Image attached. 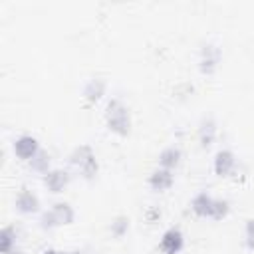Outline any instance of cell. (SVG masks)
Returning <instances> with one entry per match:
<instances>
[{
  "mask_svg": "<svg viewBox=\"0 0 254 254\" xmlns=\"http://www.w3.org/2000/svg\"><path fill=\"white\" fill-rule=\"evenodd\" d=\"M28 163H30V169H32V171H36V173H40V175H46V173L50 171L52 159H50V153H48V151L40 149V151L34 155V159H30Z\"/></svg>",
  "mask_w": 254,
  "mask_h": 254,
  "instance_id": "9a60e30c",
  "label": "cell"
},
{
  "mask_svg": "<svg viewBox=\"0 0 254 254\" xmlns=\"http://www.w3.org/2000/svg\"><path fill=\"white\" fill-rule=\"evenodd\" d=\"M212 206H214V196H210L204 190L196 192L190 200V210L200 218H210L212 216Z\"/></svg>",
  "mask_w": 254,
  "mask_h": 254,
  "instance_id": "ba28073f",
  "label": "cell"
},
{
  "mask_svg": "<svg viewBox=\"0 0 254 254\" xmlns=\"http://www.w3.org/2000/svg\"><path fill=\"white\" fill-rule=\"evenodd\" d=\"M196 135H198V143L202 147H210L216 139V121L212 117H202L198 123Z\"/></svg>",
  "mask_w": 254,
  "mask_h": 254,
  "instance_id": "8fae6325",
  "label": "cell"
},
{
  "mask_svg": "<svg viewBox=\"0 0 254 254\" xmlns=\"http://www.w3.org/2000/svg\"><path fill=\"white\" fill-rule=\"evenodd\" d=\"M8 254H26V252H24L22 248H18V246H16V248H12V250H10Z\"/></svg>",
  "mask_w": 254,
  "mask_h": 254,
  "instance_id": "7402d4cb",
  "label": "cell"
},
{
  "mask_svg": "<svg viewBox=\"0 0 254 254\" xmlns=\"http://www.w3.org/2000/svg\"><path fill=\"white\" fill-rule=\"evenodd\" d=\"M244 242L250 250H254V218H248L244 224Z\"/></svg>",
  "mask_w": 254,
  "mask_h": 254,
  "instance_id": "ffe728a7",
  "label": "cell"
},
{
  "mask_svg": "<svg viewBox=\"0 0 254 254\" xmlns=\"http://www.w3.org/2000/svg\"><path fill=\"white\" fill-rule=\"evenodd\" d=\"M12 248H16V230L14 226H4L0 230V250L2 254H8Z\"/></svg>",
  "mask_w": 254,
  "mask_h": 254,
  "instance_id": "2e32d148",
  "label": "cell"
},
{
  "mask_svg": "<svg viewBox=\"0 0 254 254\" xmlns=\"http://www.w3.org/2000/svg\"><path fill=\"white\" fill-rule=\"evenodd\" d=\"M109 230H111V234H113L115 238H121V236L129 230V218H127V216H123V214L115 216V218H113V222L109 224Z\"/></svg>",
  "mask_w": 254,
  "mask_h": 254,
  "instance_id": "e0dca14e",
  "label": "cell"
},
{
  "mask_svg": "<svg viewBox=\"0 0 254 254\" xmlns=\"http://www.w3.org/2000/svg\"><path fill=\"white\" fill-rule=\"evenodd\" d=\"M230 212V202L226 198H214V206H212V220H222L226 218Z\"/></svg>",
  "mask_w": 254,
  "mask_h": 254,
  "instance_id": "ac0fdd59",
  "label": "cell"
},
{
  "mask_svg": "<svg viewBox=\"0 0 254 254\" xmlns=\"http://www.w3.org/2000/svg\"><path fill=\"white\" fill-rule=\"evenodd\" d=\"M50 210L56 214V218H58L60 226H62V224H71V222H73V218H75V212H73L71 204H69V202H64V200L54 202Z\"/></svg>",
  "mask_w": 254,
  "mask_h": 254,
  "instance_id": "5bb4252c",
  "label": "cell"
},
{
  "mask_svg": "<svg viewBox=\"0 0 254 254\" xmlns=\"http://www.w3.org/2000/svg\"><path fill=\"white\" fill-rule=\"evenodd\" d=\"M16 210L22 214H34L40 210V198L34 190H30L28 187H22L16 194Z\"/></svg>",
  "mask_w": 254,
  "mask_h": 254,
  "instance_id": "5b68a950",
  "label": "cell"
},
{
  "mask_svg": "<svg viewBox=\"0 0 254 254\" xmlns=\"http://www.w3.org/2000/svg\"><path fill=\"white\" fill-rule=\"evenodd\" d=\"M69 163L83 175V179H93L97 175V171H99V163H97L95 151L87 143H81V145L73 147V151L69 153Z\"/></svg>",
  "mask_w": 254,
  "mask_h": 254,
  "instance_id": "7a4b0ae2",
  "label": "cell"
},
{
  "mask_svg": "<svg viewBox=\"0 0 254 254\" xmlns=\"http://www.w3.org/2000/svg\"><path fill=\"white\" fill-rule=\"evenodd\" d=\"M105 123H107V129L111 133H115L119 137L129 135V131H131V111L119 97H113V99L107 101Z\"/></svg>",
  "mask_w": 254,
  "mask_h": 254,
  "instance_id": "6da1fadb",
  "label": "cell"
},
{
  "mask_svg": "<svg viewBox=\"0 0 254 254\" xmlns=\"http://www.w3.org/2000/svg\"><path fill=\"white\" fill-rule=\"evenodd\" d=\"M40 151V143L34 135H20L16 141H14V153L18 159L22 161H30L34 159V155Z\"/></svg>",
  "mask_w": 254,
  "mask_h": 254,
  "instance_id": "8992f818",
  "label": "cell"
},
{
  "mask_svg": "<svg viewBox=\"0 0 254 254\" xmlns=\"http://www.w3.org/2000/svg\"><path fill=\"white\" fill-rule=\"evenodd\" d=\"M105 95V81L101 77H91L83 87V99L87 103H97Z\"/></svg>",
  "mask_w": 254,
  "mask_h": 254,
  "instance_id": "7c38bea8",
  "label": "cell"
},
{
  "mask_svg": "<svg viewBox=\"0 0 254 254\" xmlns=\"http://www.w3.org/2000/svg\"><path fill=\"white\" fill-rule=\"evenodd\" d=\"M173 183H175V175H173V171H169V169H163V167H157L151 175H149V187L153 189V190H167V189H171L173 187Z\"/></svg>",
  "mask_w": 254,
  "mask_h": 254,
  "instance_id": "30bf717a",
  "label": "cell"
},
{
  "mask_svg": "<svg viewBox=\"0 0 254 254\" xmlns=\"http://www.w3.org/2000/svg\"><path fill=\"white\" fill-rule=\"evenodd\" d=\"M183 248H185V236L177 226H171L161 234L159 240L161 254H181Z\"/></svg>",
  "mask_w": 254,
  "mask_h": 254,
  "instance_id": "3957f363",
  "label": "cell"
},
{
  "mask_svg": "<svg viewBox=\"0 0 254 254\" xmlns=\"http://www.w3.org/2000/svg\"><path fill=\"white\" fill-rule=\"evenodd\" d=\"M65 254H83L81 250H69V252H65Z\"/></svg>",
  "mask_w": 254,
  "mask_h": 254,
  "instance_id": "603a6c76",
  "label": "cell"
},
{
  "mask_svg": "<svg viewBox=\"0 0 254 254\" xmlns=\"http://www.w3.org/2000/svg\"><path fill=\"white\" fill-rule=\"evenodd\" d=\"M40 226H42L44 230H54V228L60 226V222H58V218H56V214H54L52 210H44V212L40 214Z\"/></svg>",
  "mask_w": 254,
  "mask_h": 254,
  "instance_id": "d6986e66",
  "label": "cell"
},
{
  "mask_svg": "<svg viewBox=\"0 0 254 254\" xmlns=\"http://www.w3.org/2000/svg\"><path fill=\"white\" fill-rule=\"evenodd\" d=\"M236 167V157L230 149H220L214 159H212V169H214V175L218 177H228Z\"/></svg>",
  "mask_w": 254,
  "mask_h": 254,
  "instance_id": "52a82bcc",
  "label": "cell"
},
{
  "mask_svg": "<svg viewBox=\"0 0 254 254\" xmlns=\"http://www.w3.org/2000/svg\"><path fill=\"white\" fill-rule=\"evenodd\" d=\"M69 183V175L64 169H50L44 175V185L48 187L50 192H62Z\"/></svg>",
  "mask_w": 254,
  "mask_h": 254,
  "instance_id": "9c48e42d",
  "label": "cell"
},
{
  "mask_svg": "<svg viewBox=\"0 0 254 254\" xmlns=\"http://www.w3.org/2000/svg\"><path fill=\"white\" fill-rule=\"evenodd\" d=\"M218 62H220V50H218L214 44H204V46L200 48L198 69H200L204 75H210V73L216 71Z\"/></svg>",
  "mask_w": 254,
  "mask_h": 254,
  "instance_id": "277c9868",
  "label": "cell"
},
{
  "mask_svg": "<svg viewBox=\"0 0 254 254\" xmlns=\"http://www.w3.org/2000/svg\"><path fill=\"white\" fill-rule=\"evenodd\" d=\"M42 254H65V252H60V250H56V248H48V250H44Z\"/></svg>",
  "mask_w": 254,
  "mask_h": 254,
  "instance_id": "44dd1931",
  "label": "cell"
},
{
  "mask_svg": "<svg viewBox=\"0 0 254 254\" xmlns=\"http://www.w3.org/2000/svg\"><path fill=\"white\" fill-rule=\"evenodd\" d=\"M181 159H183V153H181L179 147H165L159 153V167L169 169V171H175L181 165Z\"/></svg>",
  "mask_w": 254,
  "mask_h": 254,
  "instance_id": "4fadbf2b",
  "label": "cell"
}]
</instances>
